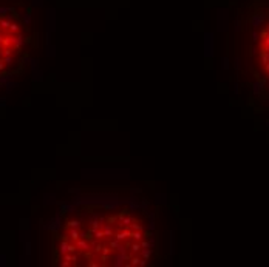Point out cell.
I'll return each instance as SVG.
<instances>
[{
  "instance_id": "obj_1",
  "label": "cell",
  "mask_w": 269,
  "mask_h": 267,
  "mask_svg": "<svg viewBox=\"0 0 269 267\" xmlns=\"http://www.w3.org/2000/svg\"><path fill=\"white\" fill-rule=\"evenodd\" d=\"M3 62H5L6 67H11V63H13V56H5V57H3Z\"/></svg>"
},
{
  "instance_id": "obj_2",
  "label": "cell",
  "mask_w": 269,
  "mask_h": 267,
  "mask_svg": "<svg viewBox=\"0 0 269 267\" xmlns=\"http://www.w3.org/2000/svg\"><path fill=\"white\" fill-rule=\"evenodd\" d=\"M260 91H261V83H260V82H255V83H254V93L258 94Z\"/></svg>"
},
{
  "instance_id": "obj_3",
  "label": "cell",
  "mask_w": 269,
  "mask_h": 267,
  "mask_svg": "<svg viewBox=\"0 0 269 267\" xmlns=\"http://www.w3.org/2000/svg\"><path fill=\"white\" fill-rule=\"evenodd\" d=\"M5 67H6V65H5L3 59H0V71H3V70H5Z\"/></svg>"
}]
</instances>
